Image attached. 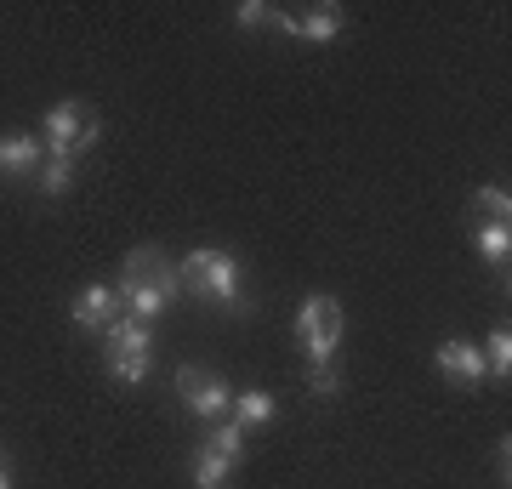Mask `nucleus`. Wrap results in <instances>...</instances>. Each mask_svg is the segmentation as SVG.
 <instances>
[{
    "instance_id": "f257e3e1",
    "label": "nucleus",
    "mask_w": 512,
    "mask_h": 489,
    "mask_svg": "<svg viewBox=\"0 0 512 489\" xmlns=\"http://www.w3.org/2000/svg\"><path fill=\"white\" fill-rule=\"evenodd\" d=\"M177 290H183V279H177V262L160 251V245H143V251L126 256V268H120V285H114V302H120V313L126 319H160L171 302H177Z\"/></svg>"
},
{
    "instance_id": "f03ea898",
    "label": "nucleus",
    "mask_w": 512,
    "mask_h": 489,
    "mask_svg": "<svg viewBox=\"0 0 512 489\" xmlns=\"http://www.w3.org/2000/svg\"><path fill=\"white\" fill-rule=\"evenodd\" d=\"M177 279H183L200 302H217V308H245V268H239L228 251L217 245H200L177 262Z\"/></svg>"
},
{
    "instance_id": "7ed1b4c3",
    "label": "nucleus",
    "mask_w": 512,
    "mask_h": 489,
    "mask_svg": "<svg viewBox=\"0 0 512 489\" xmlns=\"http://www.w3.org/2000/svg\"><path fill=\"white\" fill-rule=\"evenodd\" d=\"M103 364H109L114 381H126V387H137V381L154 370V336H148L143 319H114L109 330H103Z\"/></svg>"
},
{
    "instance_id": "20e7f679",
    "label": "nucleus",
    "mask_w": 512,
    "mask_h": 489,
    "mask_svg": "<svg viewBox=\"0 0 512 489\" xmlns=\"http://www.w3.org/2000/svg\"><path fill=\"white\" fill-rule=\"evenodd\" d=\"M296 342L308 353L313 364H325L342 342V302L336 296H308L302 308H296Z\"/></svg>"
},
{
    "instance_id": "39448f33",
    "label": "nucleus",
    "mask_w": 512,
    "mask_h": 489,
    "mask_svg": "<svg viewBox=\"0 0 512 489\" xmlns=\"http://www.w3.org/2000/svg\"><path fill=\"white\" fill-rule=\"evenodd\" d=\"M46 143H52V160H74V154H86L97 143V114L86 103H57L46 114Z\"/></svg>"
},
{
    "instance_id": "423d86ee",
    "label": "nucleus",
    "mask_w": 512,
    "mask_h": 489,
    "mask_svg": "<svg viewBox=\"0 0 512 489\" xmlns=\"http://www.w3.org/2000/svg\"><path fill=\"white\" fill-rule=\"evenodd\" d=\"M177 393H183V404L194 410L200 421H222L228 410H234V393H228V381L211 376L205 364H183L177 370Z\"/></svg>"
},
{
    "instance_id": "0eeeda50",
    "label": "nucleus",
    "mask_w": 512,
    "mask_h": 489,
    "mask_svg": "<svg viewBox=\"0 0 512 489\" xmlns=\"http://www.w3.org/2000/svg\"><path fill=\"white\" fill-rule=\"evenodd\" d=\"M279 29H291L296 40H313V46H330V40L342 35V23L348 12L336 6V0H319V6H302V12H274Z\"/></svg>"
},
{
    "instance_id": "6e6552de",
    "label": "nucleus",
    "mask_w": 512,
    "mask_h": 489,
    "mask_svg": "<svg viewBox=\"0 0 512 489\" xmlns=\"http://www.w3.org/2000/svg\"><path fill=\"white\" fill-rule=\"evenodd\" d=\"M69 319L80 330H109L114 319H120V302H114V285H86L80 296H74Z\"/></svg>"
},
{
    "instance_id": "1a4fd4ad",
    "label": "nucleus",
    "mask_w": 512,
    "mask_h": 489,
    "mask_svg": "<svg viewBox=\"0 0 512 489\" xmlns=\"http://www.w3.org/2000/svg\"><path fill=\"white\" fill-rule=\"evenodd\" d=\"M433 359H439V370L450 381H461V387H478V381L490 376V370H484V353H478L473 342H444Z\"/></svg>"
},
{
    "instance_id": "9d476101",
    "label": "nucleus",
    "mask_w": 512,
    "mask_h": 489,
    "mask_svg": "<svg viewBox=\"0 0 512 489\" xmlns=\"http://www.w3.org/2000/svg\"><path fill=\"white\" fill-rule=\"evenodd\" d=\"M40 165V137H0V177H29Z\"/></svg>"
},
{
    "instance_id": "9b49d317",
    "label": "nucleus",
    "mask_w": 512,
    "mask_h": 489,
    "mask_svg": "<svg viewBox=\"0 0 512 489\" xmlns=\"http://www.w3.org/2000/svg\"><path fill=\"white\" fill-rule=\"evenodd\" d=\"M473 239H478V256H484L490 268H507V256H512V228L507 222H478Z\"/></svg>"
},
{
    "instance_id": "f8f14e48",
    "label": "nucleus",
    "mask_w": 512,
    "mask_h": 489,
    "mask_svg": "<svg viewBox=\"0 0 512 489\" xmlns=\"http://www.w3.org/2000/svg\"><path fill=\"white\" fill-rule=\"evenodd\" d=\"M200 450H211V455H228L239 467V455H245V427L239 421H211V433H205V444Z\"/></svg>"
},
{
    "instance_id": "ddd939ff",
    "label": "nucleus",
    "mask_w": 512,
    "mask_h": 489,
    "mask_svg": "<svg viewBox=\"0 0 512 489\" xmlns=\"http://www.w3.org/2000/svg\"><path fill=\"white\" fill-rule=\"evenodd\" d=\"M234 421H239V427H262V421H274V399H268L262 387L234 393Z\"/></svg>"
},
{
    "instance_id": "4468645a",
    "label": "nucleus",
    "mask_w": 512,
    "mask_h": 489,
    "mask_svg": "<svg viewBox=\"0 0 512 489\" xmlns=\"http://www.w3.org/2000/svg\"><path fill=\"white\" fill-rule=\"evenodd\" d=\"M228 472H234L228 455H211V450L194 455V489H222V484H228Z\"/></svg>"
},
{
    "instance_id": "2eb2a0df",
    "label": "nucleus",
    "mask_w": 512,
    "mask_h": 489,
    "mask_svg": "<svg viewBox=\"0 0 512 489\" xmlns=\"http://www.w3.org/2000/svg\"><path fill=\"white\" fill-rule=\"evenodd\" d=\"M507 217H512L507 188H478V194H473V228H478V222H507Z\"/></svg>"
},
{
    "instance_id": "dca6fc26",
    "label": "nucleus",
    "mask_w": 512,
    "mask_h": 489,
    "mask_svg": "<svg viewBox=\"0 0 512 489\" xmlns=\"http://www.w3.org/2000/svg\"><path fill=\"white\" fill-rule=\"evenodd\" d=\"M478 353H484V370H490V376L507 381V370H512V336H507V330L495 325V330H490V342L478 347Z\"/></svg>"
},
{
    "instance_id": "f3484780",
    "label": "nucleus",
    "mask_w": 512,
    "mask_h": 489,
    "mask_svg": "<svg viewBox=\"0 0 512 489\" xmlns=\"http://www.w3.org/2000/svg\"><path fill=\"white\" fill-rule=\"evenodd\" d=\"M74 182V160H46L40 165V194H63Z\"/></svg>"
},
{
    "instance_id": "a211bd4d",
    "label": "nucleus",
    "mask_w": 512,
    "mask_h": 489,
    "mask_svg": "<svg viewBox=\"0 0 512 489\" xmlns=\"http://www.w3.org/2000/svg\"><path fill=\"white\" fill-rule=\"evenodd\" d=\"M308 387L319 393V399H330V393L342 387V376H336V370H330V359H325V364H313V370H308Z\"/></svg>"
},
{
    "instance_id": "6ab92c4d",
    "label": "nucleus",
    "mask_w": 512,
    "mask_h": 489,
    "mask_svg": "<svg viewBox=\"0 0 512 489\" xmlns=\"http://www.w3.org/2000/svg\"><path fill=\"white\" fill-rule=\"evenodd\" d=\"M234 18L245 23V29H256V23H274V6H262V0H245V6H239Z\"/></svg>"
},
{
    "instance_id": "aec40b11",
    "label": "nucleus",
    "mask_w": 512,
    "mask_h": 489,
    "mask_svg": "<svg viewBox=\"0 0 512 489\" xmlns=\"http://www.w3.org/2000/svg\"><path fill=\"white\" fill-rule=\"evenodd\" d=\"M0 489H12V467H6V455H0Z\"/></svg>"
}]
</instances>
